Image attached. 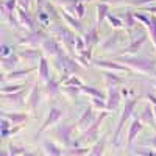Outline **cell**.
<instances>
[{"label":"cell","mask_w":156,"mask_h":156,"mask_svg":"<svg viewBox=\"0 0 156 156\" xmlns=\"http://www.w3.org/2000/svg\"><path fill=\"white\" fill-rule=\"evenodd\" d=\"M115 61L123 62V66L139 73H154L156 72V61L148 59V58H136V56L125 55V56H117Z\"/></svg>","instance_id":"cell-1"},{"label":"cell","mask_w":156,"mask_h":156,"mask_svg":"<svg viewBox=\"0 0 156 156\" xmlns=\"http://www.w3.org/2000/svg\"><path fill=\"white\" fill-rule=\"evenodd\" d=\"M137 100L139 98H128L123 105V109L120 112V117H119V122H117V126H115V131L112 134V145L117 147L119 145V140H120V134L123 131V126H125V122L133 115L134 112V108L137 106Z\"/></svg>","instance_id":"cell-2"},{"label":"cell","mask_w":156,"mask_h":156,"mask_svg":"<svg viewBox=\"0 0 156 156\" xmlns=\"http://www.w3.org/2000/svg\"><path fill=\"white\" fill-rule=\"evenodd\" d=\"M106 117H108V111H100V114H98V117H97V120H95L92 125H90L89 128H86L84 131H81L80 137H78L80 145H81V144H89V142H97V140L100 139L98 131H100V126H101L103 120H105Z\"/></svg>","instance_id":"cell-3"},{"label":"cell","mask_w":156,"mask_h":156,"mask_svg":"<svg viewBox=\"0 0 156 156\" xmlns=\"http://www.w3.org/2000/svg\"><path fill=\"white\" fill-rule=\"evenodd\" d=\"M75 129H76V123H62V125H58L53 129V136L56 137V140L64 148H69L73 144L72 134H73Z\"/></svg>","instance_id":"cell-4"},{"label":"cell","mask_w":156,"mask_h":156,"mask_svg":"<svg viewBox=\"0 0 156 156\" xmlns=\"http://www.w3.org/2000/svg\"><path fill=\"white\" fill-rule=\"evenodd\" d=\"M55 58H56L58 62H59V66H61V69H62V73L67 75V76L76 73L78 70L81 69V66L78 64L76 58H72L70 55L64 53V51H61V53H59L58 56H55Z\"/></svg>","instance_id":"cell-5"},{"label":"cell","mask_w":156,"mask_h":156,"mask_svg":"<svg viewBox=\"0 0 156 156\" xmlns=\"http://www.w3.org/2000/svg\"><path fill=\"white\" fill-rule=\"evenodd\" d=\"M48 37V34L44 31V30H34V31H30L28 36H25V37H20L17 44L19 45H28V47H41V44L45 41V39Z\"/></svg>","instance_id":"cell-6"},{"label":"cell","mask_w":156,"mask_h":156,"mask_svg":"<svg viewBox=\"0 0 156 156\" xmlns=\"http://www.w3.org/2000/svg\"><path fill=\"white\" fill-rule=\"evenodd\" d=\"M55 34L61 39L62 47L72 55L73 50H75V37H76V34H73L72 30L64 28V27H56V28H55Z\"/></svg>","instance_id":"cell-7"},{"label":"cell","mask_w":156,"mask_h":156,"mask_svg":"<svg viewBox=\"0 0 156 156\" xmlns=\"http://www.w3.org/2000/svg\"><path fill=\"white\" fill-rule=\"evenodd\" d=\"M97 109L90 105V106H87L83 112H81V115L78 117V120L75 122L76 123V129H81V131H84L86 128H89L90 125H92L95 120H97V117H98V114L95 112Z\"/></svg>","instance_id":"cell-8"},{"label":"cell","mask_w":156,"mask_h":156,"mask_svg":"<svg viewBox=\"0 0 156 156\" xmlns=\"http://www.w3.org/2000/svg\"><path fill=\"white\" fill-rule=\"evenodd\" d=\"M61 117H62V111H61L59 108H50V111L47 112L45 120L42 122L41 128L37 129V134H42L44 131H47L48 128H51L53 125H56V123L61 120Z\"/></svg>","instance_id":"cell-9"},{"label":"cell","mask_w":156,"mask_h":156,"mask_svg":"<svg viewBox=\"0 0 156 156\" xmlns=\"http://www.w3.org/2000/svg\"><path fill=\"white\" fill-rule=\"evenodd\" d=\"M94 66L97 69H103L106 72H128L129 69L123 64H120L119 61H109V59H97L94 61Z\"/></svg>","instance_id":"cell-10"},{"label":"cell","mask_w":156,"mask_h":156,"mask_svg":"<svg viewBox=\"0 0 156 156\" xmlns=\"http://www.w3.org/2000/svg\"><path fill=\"white\" fill-rule=\"evenodd\" d=\"M39 103H41V89H39V84L37 81L33 84L30 94L27 95V100H25V105H27V109L30 112H34L39 106Z\"/></svg>","instance_id":"cell-11"},{"label":"cell","mask_w":156,"mask_h":156,"mask_svg":"<svg viewBox=\"0 0 156 156\" xmlns=\"http://www.w3.org/2000/svg\"><path fill=\"white\" fill-rule=\"evenodd\" d=\"M142 128H144V122L137 117H133L131 123H129V128H128V133H126V145L128 148L133 147V142L136 140L137 134L142 131Z\"/></svg>","instance_id":"cell-12"},{"label":"cell","mask_w":156,"mask_h":156,"mask_svg":"<svg viewBox=\"0 0 156 156\" xmlns=\"http://www.w3.org/2000/svg\"><path fill=\"white\" fill-rule=\"evenodd\" d=\"M122 100V92L119 90V87H108L106 92V109L108 111H115L120 105Z\"/></svg>","instance_id":"cell-13"},{"label":"cell","mask_w":156,"mask_h":156,"mask_svg":"<svg viewBox=\"0 0 156 156\" xmlns=\"http://www.w3.org/2000/svg\"><path fill=\"white\" fill-rule=\"evenodd\" d=\"M16 14H17V19H19V22H20V25H22L23 28L27 27L30 31H34V30H36L34 19H33V16H31V12H28V9L19 6V8L16 9Z\"/></svg>","instance_id":"cell-14"},{"label":"cell","mask_w":156,"mask_h":156,"mask_svg":"<svg viewBox=\"0 0 156 156\" xmlns=\"http://www.w3.org/2000/svg\"><path fill=\"white\" fill-rule=\"evenodd\" d=\"M41 50L44 51L45 55H50V56H58L62 51L61 44L56 41V39H51V37H47L45 41L41 44Z\"/></svg>","instance_id":"cell-15"},{"label":"cell","mask_w":156,"mask_h":156,"mask_svg":"<svg viewBox=\"0 0 156 156\" xmlns=\"http://www.w3.org/2000/svg\"><path fill=\"white\" fill-rule=\"evenodd\" d=\"M36 67H28V69H17V70H9L8 73H5L2 76V83H6V81H16V80H22L25 78L28 73L34 72Z\"/></svg>","instance_id":"cell-16"},{"label":"cell","mask_w":156,"mask_h":156,"mask_svg":"<svg viewBox=\"0 0 156 156\" xmlns=\"http://www.w3.org/2000/svg\"><path fill=\"white\" fill-rule=\"evenodd\" d=\"M61 80H56L55 76H51L50 80L44 84V92H45V95L47 97H50V98H53V97H56L58 94H61Z\"/></svg>","instance_id":"cell-17"},{"label":"cell","mask_w":156,"mask_h":156,"mask_svg":"<svg viewBox=\"0 0 156 156\" xmlns=\"http://www.w3.org/2000/svg\"><path fill=\"white\" fill-rule=\"evenodd\" d=\"M84 41H86V45L87 48H94L98 42H100V34H98V27L97 25H92L86 33H84Z\"/></svg>","instance_id":"cell-18"},{"label":"cell","mask_w":156,"mask_h":156,"mask_svg":"<svg viewBox=\"0 0 156 156\" xmlns=\"http://www.w3.org/2000/svg\"><path fill=\"white\" fill-rule=\"evenodd\" d=\"M19 56H20V59H23L25 62H36V61H39L41 59V56H42V51L41 50H36V48H33V47H30V48H25V50H20L19 51Z\"/></svg>","instance_id":"cell-19"},{"label":"cell","mask_w":156,"mask_h":156,"mask_svg":"<svg viewBox=\"0 0 156 156\" xmlns=\"http://www.w3.org/2000/svg\"><path fill=\"white\" fill-rule=\"evenodd\" d=\"M37 75H39V81L44 83V84L51 78V75H50V66H48V61L45 59V56H41V59H39Z\"/></svg>","instance_id":"cell-20"},{"label":"cell","mask_w":156,"mask_h":156,"mask_svg":"<svg viewBox=\"0 0 156 156\" xmlns=\"http://www.w3.org/2000/svg\"><path fill=\"white\" fill-rule=\"evenodd\" d=\"M122 37H123V33H122L120 30H115L111 36H108L105 41L100 44V48L105 50V51H106V50H111L115 44H119V42L122 41Z\"/></svg>","instance_id":"cell-21"},{"label":"cell","mask_w":156,"mask_h":156,"mask_svg":"<svg viewBox=\"0 0 156 156\" xmlns=\"http://www.w3.org/2000/svg\"><path fill=\"white\" fill-rule=\"evenodd\" d=\"M59 14H61V19L66 22V25H69V28H70V30H73V31H81L83 27H81V22H80V19H78V17L69 14L66 9H62Z\"/></svg>","instance_id":"cell-22"},{"label":"cell","mask_w":156,"mask_h":156,"mask_svg":"<svg viewBox=\"0 0 156 156\" xmlns=\"http://www.w3.org/2000/svg\"><path fill=\"white\" fill-rule=\"evenodd\" d=\"M2 117L8 119L12 125H22L30 119V115L27 112H6V111L2 112Z\"/></svg>","instance_id":"cell-23"},{"label":"cell","mask_w":156,"mask_h":156,"mask_svg":"<svg viewBox=\"0 0 156 156\" xmlns=\"http://www.w3.org/2000/svg\"><path fill=\"white\" fill-rule=\"evenodd\" d=\"M106 144H108V136H101L97 142H94L87 156H103V153L106 150Z\"/></svg>","instance_id":"cell-24"},{"label":"cell","mask_w":156,"mask_h":156,"mask_svg":"<svg viewBox=\"0 0 156 156\" xmlns=\"http://www.w3.org/2000/svg\"><path fill=\"white\" fill-rule=\"evenodd\" d=\"M122 20H123V28L128 34H131V31L134 30V27L137 25V19L134 16L133 11H125V14L122 16Z\"/></svg>","instance_id":"cell-25"},{"label":"cell","mask_w":156,"mask_h":156,"mask_svg":"<svg viewBox=\"0 0 156 156\" xmlns=\"http://www.w3.org/2000/svg\"><path fill=\"white\" fill-rule=\"evenodd\" d=\"M42 150L47 156H62V153H64V150L51 140H44L42 142Z\"/></svg>","instance_id":"cell-26"},{"label":"cell","mask_w":156,"mask_h":156,"mask_svg":"<svg viewBox=\"0 0 156 156\" xmlns=\"http://www.w3.org/2000/svg\"><path fill=\"white\" fill-rule=\"evenodd\" d=\"M97 11V19H95V25L97 27H100V25L103 23V20H105L108 16H109V5L105 3V2H100L95 8Z\"/></svg>","instance_id":"cell-27"},{"label":"cell","mask_w":156,"mask_h":156,"mask_svg":"<svg viewBox=\"0 0 156 156\" xmlns=\"http://www.w3.org/2000/svg\"><path fill=\"white\" fill-rule=\"evenodd\" d=\"M147 42V34H142L139 39H134V41L129 44L128 47H126V50H125V53L126 55H129V56H133V55H136L137 51L140 50V47L144 45Z\"/></svg>","instance_id":"cell-28"},{"label":"cell","mask_w":156,"mask_h":156,"mask_svg":"<svg viewBox=\"0 0 156 156\" xmlns=\"http://www.w3.org/2000/svg\"><path fill=\"white\" fill-rule=\"evenodd\" d=\"M19 61H20L19 53H11L9 56L2 58V69H3L5 72H6V70H14V67L17 66Z\"/></svg>","instance_id":"cell-29"},{"label":"cell","mask_w":156,"mask_h":156,"mask_svg":"<svg viewBox=\"0 0 156 156\" xmlns=\"http://www.w3.org/2000/svg\"><path fill=\"white\" fill-rule=\"evenodd\" d=\"M140 120L150 125L153 129H156V120H154V114H153V106L147 105L144 109H142V115H140Z\"/></svg>","instance_id":"cell-30"},{"label":"cell","mask_w":156,"mask_h":156,"mask_svg":"<svg viewBox=\"0 0 156 156\" xmlns=\"http://www.w3.org/2000/svg\"><path fill=\"white\" fill-rule=\"evenodd\" d=\"M103 80H105V86L106 87H117V86L123 84V80L119 75H115L114 72H105Z\"/></svg>","instance_id":"cell-31"},{"label":"cell","mask_w":156,"mask_h":156,"mask_svg":"<svg viewBox=\"0 0 156 156\" xmlns=\"http://www.w3.org/2000/svg\"><path fill=\"white\" fill-rule=\"evenodd\" d=\"M89 151H90V148L81 147V145H78V147H69V148H64L62 156H87Z\"/></svg>","instance_id":"cell-32"},{"label":"cell","mask_w":156,"mask_h":156,"mask_svg":"<svg viewBox=\"0 0 156 156\" xmlns=\"http://www.w3.org/2000/svg\"><path fill=\"white\" fill-rule=\"evenodd\" d=\"M81 94H86L90 98H105L106 100V95L103 94L100 89H97L94 86H81Z\"/></svg>","instance_id":"cell-33"},{"label":"cell","mask_w":156,"mask_h":156,"mask_svg":"<svg viewBox=\"0 0 156 156\" xmlns=\"http://www.w3.org/2000/svg\"><path fill=\"white\" fill-rule=\"evenodd\" d=\"M78 2H83V0H55L56 5H61L72 16H75V6H76Z\"/></svg>","instance_id":"cell-34"},{"label":"cell","mask_w":156,"mask_h":156,"mask_svg":"<svg viewBox=\"0 0 156 156\" xmlns=\"http://www.w3.org/2000/svg\"><path fill=\"white\" fill-rule=\"evenodd\" d=\"M3 98L9 103H22V100H25V90H19V92H12V94H5Z\"/></svg>","instance_id":"cell-35"},{"label":"cell","mask_w":156,"mask_h":156,"mask_svg":"<svg viewBox=\"0 0 156 156\" xmlns=\"http://www.w3.org/2000/svg\"><path fill=\"white\" fill-rule=\"evenodd\" d=\"M147 30L150 33V37H151V42L154 45V50H156V16H151L150 14V20L147 23Z\"/></svg>","instance_id":"cell-36"},{"label":"cell","mask_w":156,"mask_h":156,"mask_svg":"<svg viewBox=\"0 0 156 156\" xmlns=\"http://www.w3.org/2000/svg\"><path fill=\"white\" fill-rule=\"evenodd\" d=\"M61 92L66 95L69 100H73L78 94L81 92V87H76V86H62V90Z\"/></svg>","instance_id":"cell-37"},{"label":"cell","mask_w":156,"mask_h":156,"mask_svg":"<svg viewBox=\"0 0 156 156\" xmlns=\"http://www.w3.org/2000/svg\"><path fill=\"white\" fill-rule=\"evenodd\" d=\"M25 87V84H2V87H0V92H2V95L5 94H12V92H19V90H22Z\"/></svg>","instance_id":"cell-38"},{"label":"cell","mask_w":156,"mask_h":156,"mask_svg":"<svg viewBox=\"0 0 156 156\" xmlns=\"http://www.w3.org/2000/svg\"><path fill=\"white\" fill-rule=\"evenodd\" d=\"M106 20H108V23L111 25V28H114V30L123 28V20H122V17H117V16L109 14V16L106 17Z\"/></svg>","instance_id":"cell-39"},{"label":"cell","mask_w":156,"mask_h":156,"mask_svg":"<svg viewBox=\"0 0 156 156\" xmlns=\"http://www.w3.org/2000/svg\"><path fill=\"white\" fill-rule=\"evenodd\" d=\"M62 86H76V87H81L84 84H83V81L80 80V78H76L75 75H70V76H67L66 80L62 81Z\"/></svg>","instance_id":"cell-40"},{"label":"cell","mask_w":156,"mask_h":156,"mask_svg":"<svg viewBox=\"0 0 156 156\" xmlns=\"http://www.w3.org/2000/svg\"><path fill=\"white\" fill-rule=\"evenodd\" d=\"M36 16H37V22L41 23V25H48L50 23V16H48V12L44 11V9H37L36 11Z\"/></svg>","instance_id":"cell-41"},{"label":"cell","mask_w":156,"mask_h":156,"mask_svg":"<svg viewBox=\"0 0 156 156\" xmlns=\"http://www.w3.org/2000/svg\"><path fill=\"white\" fill-rule=\"evenodd\" d=\"M20 129H22V125H14V126H11L9 129H2V131H0V136H2L3 139H6V137H9V136L17 134Z\"/></svg>","instance_id":"cell-42"},{"label":"cell","mask_w":156,"mask_h":156,"mask_svg":"<svg viewBox=\"0 0 156 156\" xmlns=\"http://www.w3.org/2000/svg\"><path fill=\"white\" fill-rule=\"evenodd\" d=\"M86 48H87V45H86L84 37L76 36V37H75V51H78V53H83Z\"/></svg>","instance_id":"cell-43"},{"label":"cell","mask_w":156,"mask_h":156,"mask_svg":"<svg viewBox=\"0 0 156 156\" xmlns=\"http://www.w3.org/2000/svg\"><path fill=\"white\" fill-rule=\"evenodd\" d=\"M8 151H9V154H12V156H19V154H25V153H27V148L20 147V145H12V144H9V145H8Z\"/></svg>","instance_id":"cell-44"},{"label":"cell","mask_w":156,"mask_h":156,"mask_svg":"<svg viewBox=\"0 0 156 156\" xmlns=\"http://www.w3.org/2000/svg\"><path fill=\"white\" fill-rule=\"evenodd\" d=\"M90 101H92V106L97 111H108L106 109V100L105 98H90Z\"/></svg>","instance_id":"cell-45"},{"label":"cell","mask_w":156,"mask_h":156,"mask_svg":"<svg viewBox=\"0 0 156 156\" xmlns=\"http://www.w3.org/2000/svg\"><path fill=\"white\" fill-rule=\"evenodd\" d=\"M133 154H136V156H156V150L154 148H136V150H133Z\"/></svg>","instance_id":"cell-46"},{"label":"cell","mask_w":156,"mask_h":156,"mask_svg":"<svg viewBox=\"0 0 156 156\" xmlns=\"http://www.w3.org/2000/svg\"><path fill=\"white\" fill-rule=\"evenodd\" d=\"M84 14H86V5H84V2H78L76 6H75V17L83 19Z\"/></svg>","instance_id":"cell-47"},{"label":"cell","mask_w":156,"mask_h":156,"mask_svg":"<svg viewBox=\"0 0 156 156\" xmlns=\"http://www.w3.org/2000/svg\"><path fill=\"white\" fill-rule=\"evenodd\" d=\"M45 11L48 12V16H50V19L51 20H58L59 17H61V14H58V12H56V9H55V6L53 5H50V3H45Z\"/></svg>","instance_id":"cell-48"},{"label":"cell","mask_w":156,"mask_h":156,"mask_svg":"<svg viewBox=\"0 0 156 156\" xmlns=\"http://www.w3.org/2000/svg\"><path fill=\"white\" fill-rule=\"evenodd\" d=\"M12 53V47L6 45V44H2V47H0V56L5 58V56H9Z\"/></svg>","instance_id":"cell-49"},{"label":"cell","mask_w":156,"mask_h":156,"mask_svg":"<svg viewBox=\"0 0 156 156\" xmlns=\"http://www.w3.org/2000/svg\"><path fill=\"white\" fill-rule=\"evenodd\" d=\"M139 8L145 12H153V14H156V6H139Z\"/></svg>","instance_id":"cell-50"},{"label":"cell","mask_w":156,"mask_h":156,"mask_svg":"<svg viewBox=\"0 0 156 156\" xmlns=\"http://www.w3.org/2000/svg\"><path fill=\"white\" fill-rule=\"evenodd\" d=\"M19 3H20L22 8L28 9V6H30V3H31V0H19Z\"/></svg>","instance_id":"cell-51"},{"label":"cell","mask_w":156,"mask_h":156,"mask_svg":"<svg viewBox=\"0 0 156 156\" xmlns=\"http://www.w3.org/2000/svg\"><path fill=\"white\" fill-rule=\"evenodd\" d=\"M147 145H150L151 148H154V150H156V136H154V137H151V139L147 142Z\"/></svg>","instance_id":"cell-52"},{"label":"cell","mask_w":156,"mask_h":156,"mask_svg":"<svg viewBox=\"0 0 156 156\" xmlns=\"http://www.w3.org/2000/svg\"><path fill=\"white\" fill-rule=\"evenodd\" d=\"M101 2H105V3H108V5H117V3H120L122 0H101Z\"/></svg>","instance_id":"cell-53"},{"label":"cell","mask_w":156,"mask_h":156,"mask_svg":"<svg viewBox=\"0 0 156 156\" xmlns=\"http://www.w3.org/2000/svg\"><path fill=\"white\" fill-rule=\"evenodd\" d=\"M22 156H37L36 153H33V151H27L25 154H22Z\"/></svg>","instance_id":"cell-54"},{"label":"cell","mask_w":156,"mask_h":156,"mask_svg":"<svg viewBox=\"0 0 156 156\" xmlns=\"http://www.w3.org/2000/svg\"><path fill=\"white\" fill-rule=\"evenodd\" d=\"M153 114H154V120H156V105H153ZM156 131V129H154Z\"/></svg>","instance_id":"cell-55"},{"label":"cell","mask_w":156,"mask_h":156,"mask_svg":"<svg viewBox=\"0 0 156 156\" xmlns=\"http://www.w3.org/2000/svg\"><path fill=\"white\" fill-rule=\"evenodd\" d=\"M2 156H12V154H9V151H3Z\"/></svg>","instance_id":"cell-56"},{"label":"cell","mask_w":156,"mask_h":156,"mask_svg":"<svg viewBox=\"0 0 156 156\" xmlns=\"http://www.w3.org/2000/svg\"><path fill=\"white\" fill-rule=\"evenodd\" d=\"M83 2H84V3H87V2H94V0H83Z\"/></svg>","instance_id":"cell-57"}]
</instances>
